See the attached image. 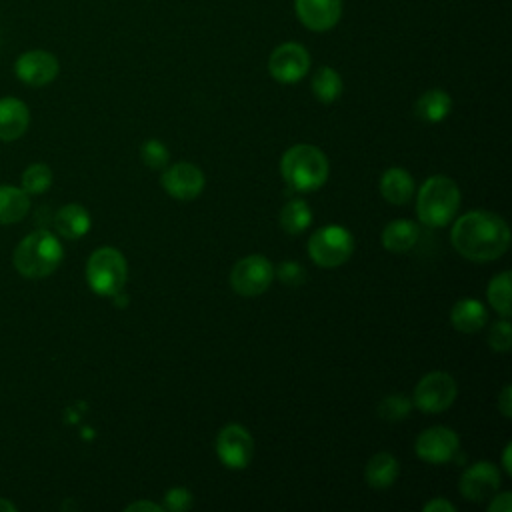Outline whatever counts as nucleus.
<instances>
[{
	"instance_id": "1",
	"label": "nucleus",
	"mask_w": 512,
	"mask_h": 512,
	"mask_svg": "<svg viewBox=\"0 0 512 512\" xmlns=\"http://www.w3.org/2000/svg\"><path fill=\"white\" fill-rule=\"evenodd\" d=\"M450 240L460 256L472 262H490L508 250L510 228L494 212L472 210L456 220Z\"/></svg>"
},
{
	"instance_id": "2",
	"label": "nucleus",
	"mask_w": 512,
	"mask_h": 512,
	"mask_svg": "<svg viewBox=\"0 0 512 512\" xmlns=\"http://www.w3.org/2000/svg\"><path fill=\"white\" fill-rule=\"evenodd\" d=\"M64 248L48 230H34L14 250V266L26 278H46L62 262Z\"/></svg>"
},
{
	"instance_id": "3",
	"label": "nucleus",
	"mask_w": 512,
	"mask_h": 512,
	"mask_svg": "<svg viewBox=\"0 0 512 512\" xmlns=\"http://www.w3.org/2000/svg\"><path fill=\"white\" fill-rule=\"evenodd\" d=\"M280 172L284 182L296 192L320 188L328 178V160L312 144H296L282 154Z\"/></svg>"
},
{
	"instance_id": "4",
	"label": "nucleus",
	"mask_w": 512,
	"mask_h": 512,
	"mask_svg": "<svg viewBox=\"0 0 512 512\" xmlns=\"http://www.w3.org/2000/svg\"><path fill=\"white\" fill-rule=\"evenodd\" d=\"M460 206V190L448 176H430L418 190L416 214L422 224L432 228L446 226Z\"/></svg>"
},
{
	"instance_id": "5",
	"label": "nucleus",
	"mask_w": 512,
	"mask_h": 512,
	"mask_svg": "<svg viewBox=\"0 0 512 512\" xmlns=\"http://www.w3.org/2000/svg\"><path fill=\"white\" fill-rule=\"evenodd\" d=\"M128 278V264L120 250L102 246L92 252L86 264V280L92 292L100 296H116Z\"/></svg>"
},
{
	"instance_id": "6",
	"label": "nucleus",
	"mask_w": 512,
	"mask_h": 512,
	"mask_svg": "<svg viewBox=\"0 0 512 512\" xmlns=\"http://www.w3.org/2000/svg\"><path fill=\"white\" fill-rule=\"evenodd\" d=\"M354 252V238L342 226H324L308 240V256L320 268H336Z\"/></svg>"
},
{
	"instance_id": "7",
	"label": "nucleus",
	"mask_w": 512,
	"mask_h": 512,
	"mask_svg": "<svg viewBox=\"0 0 512 512\" xmlns=\"http://www.w3.org/2000/svg\"><path fill=\"white\" fill-rule=\"evenodd\" d=\"M274 268L262 254H250L238 260L230 272V284L240 296H258L268 290Z\"/></svg>"
},
{
	"instance_id": "8",
	"label": "nucleus",
	"mask_w": 512,
	"mask_h": 512,
	"mask_svg": "<svg viewBox=\"0 0 512 512\" xmlns=\"http://www.w3.org/2000/svg\"><path fill=\"white\" fill-rule=\"evenodd\" d=\"M456 398V382L446 372L426 374L414 388L412 404L422 412H442L452 406Z\"/></svg>"
},
{
	"instance_id": "9",
	"label": "nucleus",
	"mask_w": 512,
	"mask_h": 512,
	"mask_svg": "<svg viewBox=\"0 0 512 512\" xmlns=\"http://www.w3.org/2000/svg\"><path fill=\"white\" fill-rule=\"evenodd\" d=\"M216 454L226 468L242 470L254 456V440L240 424H228L218 432Z\"/></svg>"
},
{
	"instance_id": "10",
	"label": "nucleus",
	"mask_w": 512,
	"mask_h": 512,
	"mask_svg": "<svg viewBox=\"0 0 512 512\" xmlns=\"http://www.w3.org/2000/svg\"><path fill=\"white\" fill-rule=\"evenodd\" d=\"M310 68L308 50L296 42L280 44L268 60V72L282 84H294L304 78Z\"/></svg>"
},
{
	"instance_id": "11",
	"label": "nucleus",
	"mask_w": 512,
	"mask_h": 512,
	"mask_svg": "<svg viewBox=\"0 0 512 512\" xmlns=\"http://www.w3.org/2000/svg\"><path fill=\"white\" fill-rule=\"evenodd\" d=\"M460 448L458 434L446 426H432L420 432L414 444V452L418 458L430 464H444L450 462Z\"/></svg>"
},
{
	"instance_id": "12",
	"label": "nucleus",
	"mask_w": 512,
	"mask_h": 512,
	"mask_svg": "<svg viewBox=\"0 0 512 512\" xmlns=\"http://www.w3.org/2000/svg\"><path fill=\"white\" fill-rule=\"evenodd\" d=\"M58 70V58L46 50H28L20 54L14 64L18 80L34 88L50 84L58 76Z\"/></svg>"
},
{
	"instance_id": "13",
	"label": "nucleus",
	"mask_w": 512,
	"mask_h": 512,
	"mask_svg": "<svg viewBox=\"0 0 512 512\" xmlns=\"http://www.w3.org/2000/svg\"><path fill=\"white\" fill-rule=\"evenodd\" d=\"M160 182L168 196L176 200H192L204 188V174L190 162H178L164 170Z\"/></svg>"
},
{
	"instance_id": "14",
	"label": "nucleus",
	"mask_w": 512,
	"mask_h": 512,
	"mask_svg": "<svg viewBox=\"0 0 512 512\" xmlns=\"http://www.w3.org/2000/svg\"><path fill=\"white\" fill-rule=\"evenodd\" d=\"M500 486V472L498 468L488 462H476L472 464L460 478V494L472 502H482L486 498H492Z\"/></svg>"
},
{
	"instance_id": "15",
	"label": "nucleus",
	"mask_w": 512,
	"mask_h": 512,
	"mask_svg": "<svg viewBox=\"0 0 512 512\" xmlns=\"http://www.w3.org/2000/svg\"><path fill=\"white\" fill-rule=\"evenodd\" d=\"M294 6L298 20L314 32L330 30L342 14V0H296Z\"/></svg>"
},
{
	"instance_id": "16",
	"label": "nucleus",
	"mask_w": 512,
	"mask_h": 512,
	"mask_svg": "<svg viewBox=\"0 0 512 512\" xmlns=\"http://www.w3.org/2000/svg\"><path fill=\"white\" fill-rule=\"evenodd\" d=\"M28 122L30 112L22 100L14 96L0 98V140L12 142L20 138L28 128Z\"/></svg>"
},
{
	"instance_id": "17",
	"label": "nucleus",
	"mask_w": 512,
	"mask_h": 512,
	"mask_svg": "<svg viewBox=\"0 0 512 512\" xmlns=\"http://www.w3.org/2000/svg\"><path fill=\"white\" fill-rule=\"evenodd\" d=\"M56 232L66 240L82 238L90 230V214L82 204H66L54 216Z\"/></svg>"
},
{
	"instance_id": "18",
	"label": "nucleus",
	"mask_w": 512,
	"mask_h": 512,
	"mask_svg": "<svg viewBox=\"0 0 512 512\" xmlns=\"http://www.w3.org/2000/svg\"><path fill=\"white\" fill-rule=\"evenodd\" d=\"M486 320H488L486 308L474 298H462L450 310V322L462 334L478 332L486 324Z\"/></svg>"
},
{
	"instance_id": "19",
	"label": "nucleus",
	"mask_w": 512,
	"mask_h": 512,
	"mask_svg": "<svg viewBox=\"0 0 512 512\" xmlns=\"http://www.w3.org/2000/svg\"><path fill=\"white\" fill-rule=\"evenodd\" d=\"M416 240H418V228L412 220H406V218L392 220L382 230V246L394 254L408 252L416 244Z\"/></svg>"
},
{
	"instance_id": "20",
	"label": "nucleus",
	"mask_w": 512,
	"mask_h": 512,
	"mask_svg": "<svg viewBox=\"0 0 512 512\" xmlns=\"http://www.w3.org/2000/svg\"><path fill=\"white\" fill-rule=\"evenodd\" d=\"M380 194L392 204H406L414 196V180L404 168H390L380 178Z\"/></svg>"
},
{
	"instance_id": "21",
	"label": "nucleus",
	"mask_w": 512,
	"mask_h": 512,
	"mask_svg": "<svg viewBox=\"0 0 512 512\" xmlns=\"http://www.w3.org/2000/svg\"><path fill=\"white\" fill-rule=\"evenodd\" d=\"M398 470H400L398 460L392 454L378 452L368 460V464L364 468V478L372 488L382 490V488H388L396 482Z\"/></svg>"
},
{
	"instance_id": "22",
	"label": "nucleus",
	"mask_w": 512,
	"mask_h": 512,
	"mask_svg": "<svg viewBox=\"0 0 512 512\" xmlns=\"http://www.w3.org/2000/svg\"><path fill=\"white\" fill-rule=\"evenodd\" d=\"M450 110H452V98L440 88L426 90L414 106L416 116L422 118L424 122H440L450 114Z\"/></svg>"
},
{
	"instance_id": "23",
	"label": "nucleus",
	"mask_w": 512,
	"mask_h": 512,
	"mask_svg": "<svg viewBox=\"0 0 512 512\" xmlns=\"http://www.w3.org/2000/svg\"><path fill=\"white\" fill-rule=\"evenodd\" d=\"M30 208V198L22 188L0 186V224L20 222Z\"/></svg>"
},
{
	"instance_id": "24",
	"label": "nucleus",
	"mask_w": 512,
	"mask_h": 512,
	"mask_svg": "<svg viewBox=\"0 0 512 512\" xmlns=\"http://www.w3.org/2000/svg\"><path fill=\"white\" fill-rule=\"evenodd\" d=\"M312 92H314L316 100H320L324 104H330V102L338 100L340 94H342L340 74L330 66L318 68L314 78H312Z\"/></svg>"
},
{
	"instance_id": "25",
	"label": "nucleus",
	"mask_w": 512,
	"mask_h": 512,
	"mask_svg": "<svg viewBox=\"0 0 512 512\" xmlns=\"http://www.w3.org/2000/svg\"><path fill=\"white\" fill-rule=\"evenodd\" d=\"M312 222V212L304 200H290L280 212V224L288 234L304 232Z\"/></svg>"
},
{
	"instance_id": "26",
	"label": "nucleus",
	"mask_w": 512,
	"mask_h": 512,
	"mask_svg": "<svg viewBox=\"0 0 512 512\" xmlns=\"http://www.w3.org/2000/svg\"><path fill=\"white\" fill-rule=\"evenodd\" d=\"M488 302L504 318L510 316L512 306H510V272L508 270L496 274L490 280V284H488Z\"/></svg>"
},
{
	"instance_id": "27",
	"label": "nucleus",
	"mask_w": 512,
	"mask_h": 512,
	"mask_svg": "<svg viewBox=\"0 0 512 512\" xmlns=\"http://www.w3.org/2000/svg\"><path fill=\"white\" fill-rule=\"evenodd\" d=\"M52 186V170L50 166L42 164V162H36V164H30L24 172H22V190L30 196H36V194H42L46 192L48 188Z\"/></svg>"
},
{
	"instance_id": "28",
	"label": "nucleus",
	"mask_w": 512,
	"mask_h": 512,
	"mask_svg": "<svg viewBox=\"0 0 512 512\" xmlns=\"http://www.w3.org/2000/svg\"><path fill=\"white\" fill-rule=\"evenodd\" d=\"M412 410V400L406 398L404 394H392L386 396L380 404H378V414L384 420L396 422V420H404Z\"/></svg>"
},
{
	"instance_id": "29",
	"label": "nucleus",
	"mask_w": 512,
	"mask_h": 512,
	"mask_svg": "<svg viewBox=\"0 0 512 512\" xmlns=\"http://www.w3.org/2000/svg\"><path fill=\"white\" fill-rule=\"evenodd\" d=\"M140 158L146 166L158 170V168H164L168 164L170 154H168V148L160 140H148L140 148Z\"/></svg>"
},
{
	"instance_id": "30",
	"label": "nucleus",
	"mask_w": 512,
	"mask_h": 512,
	"mask_svg": "<svg viewBox=\"0 0 512 512\" xmlns=\"http://www.w3.org/2000/svg\"><path fill=\"white\" fill-rule=\"evenodd\" d=\"M488 344H490V348L496 350V352H508V350H510V344H512V328H510V322H508L506 318L498 320V322L490 328Z\"/></svg>"
},
{
	"instance_id": "31",
	"label": "nucleus",
	"mask_w": 512,
	"mask_h": 512,
	"mask_svg": "<svg viewBox=\"0 0 512 512\" xmlns=\"http://www.w3.org/2000/svg\"><path fill=\"white\" fill-rule=\"evenodd\" d=\"M192 494L186 490V488H170L166 494H164V510H170V512H182V510H188L192 506Z\"/></svg>"
},
{
	"instance_id": "32",
	"label": "nucleus",
	"mask_w": 512,
	"mask_h": 512,
	"mask_svg": "<svg viewBox=\"0 0 512 512\" xmlns=\"http://www.w3.org/2000/svg\"><path fill=\"white\" fill-rule=\"evenodd\" d=\"M278 274V278L284 282V284H290V286H296L304 280V270L296 264V262H284L280 264L278 270H274Z\"/></svg>"
},
{
	"instance_id": "33",
	"label": "nucleus",
	"mask_w": 512,
	"mask_h": 512,
	"mask_svg": "<svg viewBox=\"0 0 512 512\" xmlns=\"http://www.w3.org/2000/svg\"><path fill=\"white\" fill-rule=\"evenodd\" d=\"M510 510H512V494L510 492L492 496V500L488 504V512H510Z\"/></svg>"
},
{
	"instance_id": "34",
	"label": "nucleus",
	"mask_w": 512,
	"mask_h": 512,
	"mask_svg": "<svg viewBox=\"0 0 512 512\" xmlns=\"http://www.w3.org/2000/svg\"><path fill=\"white\" fill-rule=\"evenodd\" d=\"M422 510H424V512H454L456 506L450 504V502L444 500V498H434V500L426 502Z\"/></svg>"
},
{
	"instance_id": "35",
	"label": "nucleus",
	"mask_w": 512,
	"mask_h": 512,
	"mask_svg": "<svg viewBox=\"0 0 512 512\" xmlns=\"http://www.w3.org/2000/svg\"><path fill=\"white\" fill-rule=\"evenodd\" d=\"M510 396H512L510 386H504V388H502V394H500V398H498V410H500L502 416H506V418H510V414H512V400H510Z\"/></svg>"
},
{
	"instance_id": "36",
	"label": "nucleus",
	"mask_w": 512,
	"mask_h": 512,
	"mask_svg": "<svg viewBox=\"0 0 512 512\" xmlns=\"http://www.w3.org/2000/svg\"><path fill=\"white\" fill-rule=\"evenodd\" d=\"M128 512H136V510H150V512H162L164 508L160 504H154V502H148V500H138L134 504H128L126 506Z\"/></svg>"
},
{
	"instance_id": "37",
	"label": "nucleus",
	"mask_w": 512,
	"mask_h": 512,
	"mask_svg": "<svg viewBox=\"0 0 512 512\" xmlns=\"http://www.w3.org/2000/svg\"><path fill=\"white\" fill-rule=\"evenodd\" d=\"M510 444H506V450H504V456H502V464H504V470L506 474H512V464H510Z\"/></svg>"
},
{
	"instance_id": "38",
	"label": "nucleus",
	"mask_w": 512,
	"mask_h": 512,
	"mask_svg": "<svg viewBox=\"0 0 512 512\" xmlns=\"http://www.w3.org/2000/svg\"><path fill=\"white\" fill-rule=\"evenodd\" d=\"M0 512H16V504H12L8 498H0Z\"/></svg>"
}]
</instances>
